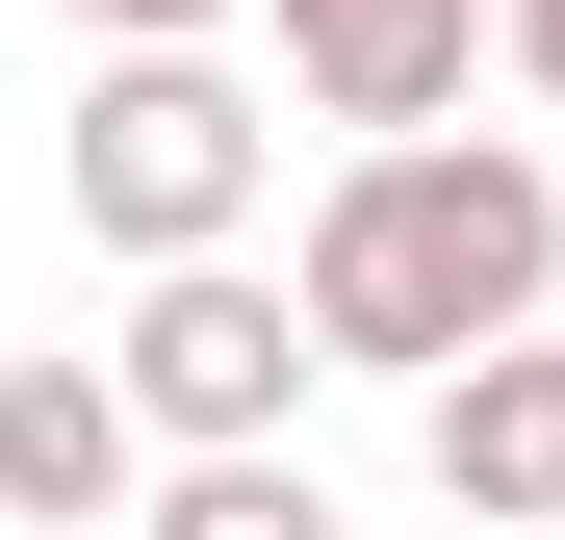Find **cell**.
I'll list each match as a JSON object with an SVG mask.
<instances>
[{
	"instance_id": "obj_1",
	"label": "cell",
	"mask_w": 565,
	"mask_h": 540,
	"mask_svg": "<svg viewBox=\"0 0 565 540\" xmlns=\"http://www.w3.org/2000/svg\"><path fill=\"white\" fill-rule=\"evenodd\" d=\"M540 284H565V180L489 155V129H412V155H334L282 335L309 360H386V387H462L489 335H540Z\"/></svg>"
},
{
	"instance_id": "obj_2",
	"label": "cell",
	"mask_w": 565,
	"mask_h": 540,
	"mask_svg": "<svg viewBox=\"0 0 565 540\" xmlns=\"http://www.w3.org/2000/svg\"><path fill=\"white\" fill-rule=\"evenodd\" d=\"M257 180H282V104L232 52H104V77H77V232H104V257L180 284V257L257 232Z\"/></svg>"
},
{
	"instance_id": "obj_3",
	"label": "cell",
	"mask_w": 565,
	"mask_h": 540,
	"mask_svg": "<svg viewBox=\"0 0 565 540\" xmlns=\"http://www.w3.org/2000/svg\"><path fill=\"white\" fill-rule=\"evenodd\" d=\"M104 412H129V437H180V464H282V412H309V335H282V284L180 257V284L104 335Z\"/></svg>"
},
{
	"instance_id": "obj_4",
	"label": "cell",
	"mask_w": 565,
	"mask_h": 540,
	"mask_svg": "<svg viewBox=\"0 0 565 540\" xmlns=\"http://www.w3.org/2000/svg\"><path fill=\"white\" fill-rule=\"evenodd\" d=\"M412 437H437L462 540H565V335H489L462 387H412Z\"/></svg>"
},
{
	"instance_id": "obj_5",
	"label": "cell",
	"mask_w": 565,
	"mask_h": 540,
	"mask_svg": "<svg viewBox=\"0 0 565 540\" xmlns=\"http://www.w3.org/2000/svg\"><path fill=\"white\" fill-rule=\"evenodd\" d=\"M462 52H489V0H282V77H309V129H360V155H412L462 104Z\"/></svg>"
},
{
	"instance_id": "obj_6",
	"label": "cell",
	"mask_w": 565,
	"mask_h": 540,
	"mask_svg": "<svg viewBox=\"0 0 565 540\" xmlns=\"http://www.w3.org/2000/svg\"><path fill=\"white\" fill-rule=\"evenodd\" d=\"M129 489H154V437L104 412V360H77V335L0 360V540H104Z\"/></svg>"
},
{
	"instance_id": "obj_7",
	"label": "cell",
	"mask_w": 565,
	"mask_h": 540,
	"mask_svg": "<svg viewBox=\"0 0 565 540\" xmlns=\"http://www.w3.org/2000/svg\"><path fill=\"white\" fill-rule=\"evenodd\" d=\"M154 540H334V515H309V464H180Z\"/></svg>"
},
{
	"instance_id": "obj_8",
	"label": "cell",
	"mask_w": 565,
	"mask_h": 540,
	"mask_svg": "<svg viewBox=\"0 0 565 540\" xmlns=\"http://www.w3.org/2000/svg\"><path fill=\"white\" fill-rule=\"evenodd\" d=\"M26 27H104V52H206L232 0H26Z\"/></svg>"
},
{
	"instance_id": "obj_9",
	"label": "cell",
	"mask_w": 565,
	"mask_h": 540,
	"mask_svg": "<svg viewBox=\"0 0 565 540\" xmlns=\"http://www.w3.org/2000/svg\"><path fill=\"white\" fill-rule=\"evenodd\" d=\"M514 77H540V104H565V0H514Z\"/></svg>"
}]
</instances>
